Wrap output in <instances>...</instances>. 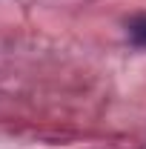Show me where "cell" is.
<instances>
[{"instance_id":"6da1fadb","label":"cell","mask_w":146,"mask_h":149,"mask_svg":"<svg viewBox=\"0 0 146 149\" xmlns=\"http://www.w3.org/2000/svg\"><path fill=\"white\" fill-rule=\"evenodd\" d=\"M129 37L135 46H146V15H140L129 23Z\"/></svg>"}]
</instances>
